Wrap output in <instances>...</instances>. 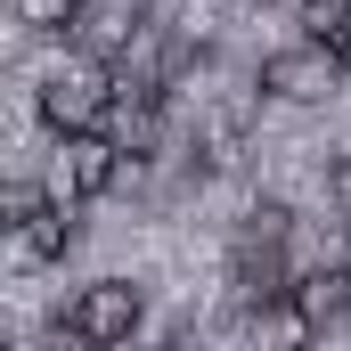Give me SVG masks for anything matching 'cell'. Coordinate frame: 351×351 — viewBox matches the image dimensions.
I'll use <instances>...</instances> for the list:
<instances>
[{
	"label": "cell",
	"instance_id": "6da1fadb",
	"mask_svg": "<svg viewBox=\"0 0 351 351\" xmlns=\"http://www.w3.org/2000/svg\"><path fill=\"white\" fill-rule=\"evenodd\" d=\"M114 114V74L98 58H66L41 74V123L49 131H106Z\"/></svg>",
	"mask_w": 351,
	"mask_h": 351
},
{
	"label": "cell",
	"instance_id": "7a4b0ae2",
	"mask_svg": "<svg viewBox=\"0 0 351 351\" xmlns=\"http://www.w3.org/2000/svg\"><path fill=\"white\" fill-rule=\"evenodd\" d=\"M139 319H147L139 286H131V278H98V286H82V294H74L66 335H74V343H90V351H106V343H131V335H139Z\"/></svg>",
	"mask_w": 351,
	"mask_h": 351
},
{
	"label": "cell",
	"instance_id": "3957f363",
	"mask_svg": "<svg viewBox=\"0 0 351 351\" xmlns=\"http://www.w3.org/2000/svg\"><path fill=\"white\" fill-rule=\"evenodd\" d=\"M114 180H123V139H114V131H58V172H49V188H58L66 204L106 196Z\"/></svg>",
	"mask_w": 351,
	"mask_h": 351
},
{
	"label": "cell",
	"instance_id": "277c9868",
	"mask_svg": "<svg viewBox=\"0 0 351 351\" xmlns=\"http://www.w3.org/2000/svg\"><path fill=\"white\" fill-rule=\"evenodd\" d=\"M66 237H74V221H66V196L58 188H16L8 196V254L16 262H58Z\"/></svg>",
	"mask_w": 351,
	"mask_h": 351
},
{
	"label": "cell",
	"instance_id": "5b68a950",
	"mask_svg": "<svg viewBox=\"0 0 351 351\" xmlns=\"http://www.w3.org/2000/svg\"><path fill=\"white\" fill-rule=\"evenodd\" d=\"M335 74H343V58H335L327 41H311V33H302L294 49H269V58H262V90H269V98H294V106L327 98Z\"/></svg>",
	"mask_w": 351,
	"mask_h": 351
},
{
	"label": "cell",
	"instance_id": "8992f818",
	"mask_svg": "<svg viewBox=\"0 0 351 351\" xmlns=\"http://www.w3.org/2000/svg\"><path fill=\"white\" fill-rule=\"evenodd\" d=\"M343 311H351V269H311V278L294 286V319H302L311 335H319L327 319H343Z\"/></svg>",
	"mask_w": 351,
	"mask_h": 351
},
{
	"label": "cell",
	"instance_id": "52a82bcc",
	"mask_svg": "<svg viewBox=\"0 0 351 351\" xmlns=\"http://www.w3.org/2000/svg\"><path fill=\"white\" fill-rule=\"evenodd\" d=\"M302 33L327 41V49L351 66V0H302Z\"/></svg>",
	"mask_w": 351,
	"mask_h": 351
},
{
	"label": "cell",
	"instance_id": "ba28073f",
	"mask_svg": "<svg viewBox=\"0 0 351 351\" xmlns=\"http://www.w3.org/2000/svg\"><path fill=\"white\" fill-rule=\"evenodd\" d=\"M16 16H25V25H41V33H66V25L82 16V0H16Z\"/></svg>",
	"mask_w": 351,
	"mask_h": 351
}]
</instances>
